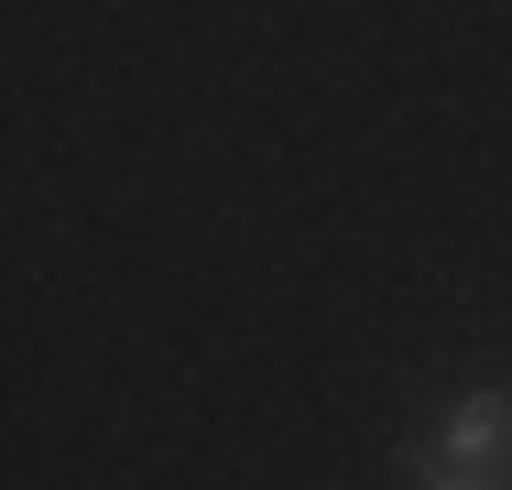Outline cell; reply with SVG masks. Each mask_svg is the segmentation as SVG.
Wrapping results in <instances>:
<instances>
[{
  "label": "cell",
  "mask_w": 512,
  "mask_h": 490,
  "mask_svg": "<svg viewBox=\"0 0 512 490\" xmlns=\"http://www.w3.org/2000/svg\"><path fill=\"white\" fill-rule=\"evenodd\" d=\"M425 469H436V480H469V490H512V403L502 392H458Z\"/></svg>",
  "instance_id": "cell-1"
},
{
  "label": "cell",
  "mask_w": 512,
  "mask_h": 490,
  "mask_svg": "<svg viewBox=\"0 0 512 490\" xmlns=\"http://www.w3.org/2000/svg\"><path fill=\"white\" fill-rule=\"evenodd\" d=\"M425 490H469V480H436V469H425Z\"/></svg>",
  "instance_id": "cell-2"
}]
</instances>
